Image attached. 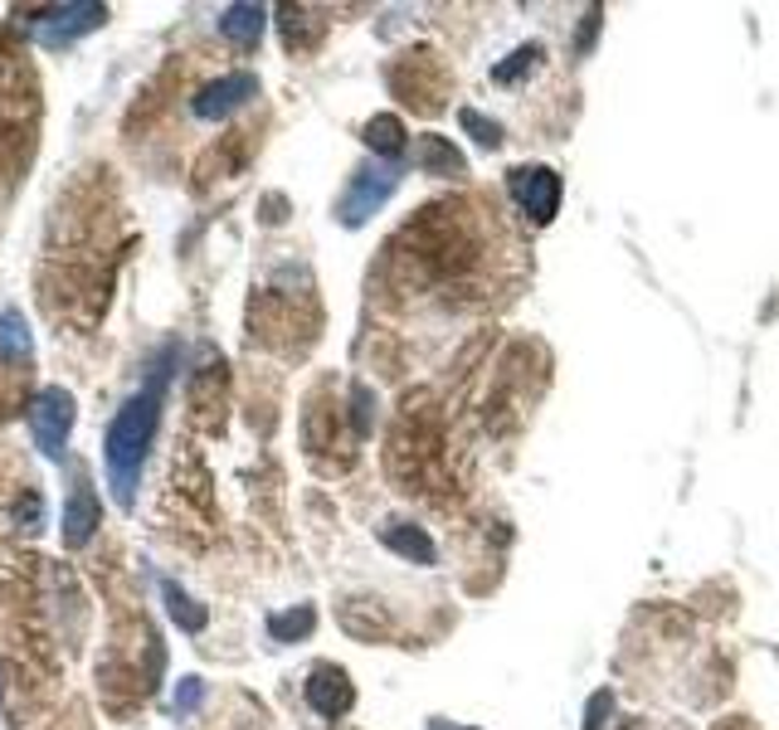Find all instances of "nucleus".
<instances>
[{
  "mask_svg": "<svg viewBox=\"0 0 779 730\" xmlns=\"http://www.w3.org/2000/svg\"><path fill=\"white\" fill-rule=\"evenodd\" d=\"M156 429H161V380L127 394L122 410L112 414L108 434H102V467H108V487L122 507L137 502V483L156 443Z\"/></svg>",
  "mask_w": 779,
  "mask_h": 730,
  "instance_id": "f257e3e1",
  "label": "nucleus"
},
{
  "mask_svg": "<svg viewBox=\"0 0 779 730\" xmlns=\"http://www.w3.org/2000/svg\"><path fill=\"white\" fill-rule=\"evenodd\" d=\"M400 175H404V166H400V161H370V166H361V171L346 181V191H341V200H337V219H341L346 229L366 224V219L376 215L380 205H386L390 195H394Z\"/></svg>",
  "mask_w": 779,
  "mask_h": 730,
  "instance_id": "f03ea898",
  "label": "nucleus"
},
{
  "mask_svg": "<svg viewBox=\"0 0 779 730\" xmlns=\"http://www.w3.org/2000/svg\"><path fill=\"white\" fill-rule=\"evenodd\" d=\"M74 394L64 385H49V390L35 394L29 404V434H35V448L49 458V463H64L69 448V429H74Z\"/></svg>",
  "mask_w": 779,
  "mask_h": 730,
  "instance_id": "7ed1b4c3",
  "label": "nucleus"
},
{
  "mask_svg": "<svg viewBox=\"0 0 779 730\" xmlns=\"http://www.w3.org/2000/svg\"><path fill=\"white\" fill-rule=\"evenodd\" d=\"M512 200L522 205V215L532 224H550L560 210V175L550 166H516L512 171Z\"/></svg>",
  "mask_w": 779,
  "mask_h": 730,
  "instance_id": "20e7f679",
  "label": "nucleus"
},
{
  "mask_svg": "<svg viewBox=\"0 0 779 730\" xmlns=\"http://www.w3.org/2000/svg\"><path fill=\"white\" fill-rule=\"evenodd\" d=\"M102 20H108V5H49L45 15L35 20V39L45 49H69L78 35H88V29H98Z\"/></svg>",
  "mask_w": 779,
  "mask_h": 730,
  "instance_id": "39448f33",
  "label": "nucleus"
},
{
  "mask_svg": "<svg viewBox=\"0 0 779 730\" xmlns=\"http://www.w3.org/2000/svg\"><path fill=\"white\" fill-rule=\"evenodd\" d=\"M254 93H258L254 73H220V78H210L200 93H195V118L200 122H224V118H234Z\"/></svg>",
  "mask_w": 779,
  "mask_h": 730,
  "instance_id": "423d86ee",
  "label": "nucleus"
},
{
  "mask_svg": "<svg viewBox=\"0 0 779 730\" xmlns=\"http://www.w3.org/2000/svg\"><path fill=\"white\" fill-rule=\"evenodd\" d=\"M351 702H356V686L346 682V672H341V667H331V662L312 667V677H307V706L321 716V721H337V716H346Z\"/></svg>",
  "mask_w": 779,
  "mask_h": 730,
  "instance_id": "0eeeda50",
  "label": "nucleus"
},
{
  "mask_svg": "<svg viewBox=\"0 0 779 730\" xmlns=\"http://www.w3.org/2000/svg\"><path fill=\"white\" fill-rule=\"evenodd\" d=\"M98 516H102L98 492H93L88 483H78L74 492H69V507H64V546L69 550L88 546V536L98 531Z\"/></svg>",
  "mask_w": 779,
  "mask_h": 730,
  "instance_id": "6e6552de",
  "label": "nucleus"
},
{
  "mask_svg": "<svg viewBox=\"0 0 779 730\" xmlns=\"http://www.w3.org/2000/svg\"><path fill=\"white\" fill-rule=\"evenodd\" d=\"M380 540H386L394 556L414 560V565H434V540L424 536L419 526H410V521H390V526H380Z\"/></svg>",
  "mask_w": 779,
  "mask_h": 730,
  "instance_id": "1a4fd4ad",
  "label": "nucleus"
},
{
  "mask_svg": "<svg viewBox=\"0 0 779 730\" xmlns=\"http://www.w3.org/2000/svg\"><path fill=\"white\" fill-rule=\"evenodd\" d=\"M35 356V341H29V327L20 312H0V361L10 365H29Z\"/></svg>",
  "mask_w": 779,
  "mask_h": 730,
  "instance_id": "9d476101",
  "label": "nucleus"
},
{
  "mask_svg": "<svg viewBox=\"0 0 779 730\" xmlns=\"http://www.w3.org/2000/svg\"><path fill=\"white\" fill-rule=\"evenodd\" d=\"M264 15H268L264 5H230L224 10V20H220L224 39H230V45H258V35H264Z\"/></svg>",
  "mask_w": 779,
  "mask_h": 730,
  "instance_id": "9b49d317",
  "label": "nucleus"
},
{
  "mask_svg": "<svg viewBox=\"0 0 779 730\" xmlns=\"http://www.w3.org/2000/svg\"><path fill=\"white\" fill-rule=\"evenodd\" d=\"M161 599H166V613L175 619V629H185V633L205 629V604H195L175 580H161Z\"/></svg>",
  "mask_w": 779,
  "mask_h": 730,
  "instance_id": "f8f14e48",
  "label": "nucleus"
},
{
  "mask_svg": "<svg viewBox=\"0 0 779 730\" xmlns=\"http://www.w3.org/2000/svg\"><path fill=\"white\" fill-rule=\"evenodd\" d=\"M366 146L380 156V161H400V151H404V127H400V118H390V112L370 118V122H366Z\"/></svg>",
  "mask_w": 779,
  "mask_h": 730,
  "instance_id": "ddd939ff",
  "label": "nucleus"
},
{
  "mask_svg": "<svg viewBox=\"0 0 779 730\" xmlns=\"http://www.w3.org/2000/svg\"><path fill=\"white\" fill-rule=\"evenodd\" d=\"M414 166H424V171H443V175H463V156L453 151L443 137H419V146H414Z\"/></svg>",
  "mask_w": 779,
  "mask_h": 730,
  "instance_id": "4468645a",
  "label": "nucleus"
},
{
  "mask_svg": "<svg viewBox=\"0 0 779 730\" xmlns=\"http://www.w3.org/2000/svg\"><path fill=\"white\" fill-rule=\"evenodd\" d=\"M312 623H317L312 604H297V609H288V613H273V619H268V633H273L278 643H297L312 633Z\"/></svg>",
  "mask_w": 779,
  "mask_h": 730,
  "instance_id": "2eb2a0df",
  "label": "nucleus"
},
{
  "mask_svg": "<svg viewBox=\"0 0 779 730\" xmlns=\"http://www.w3.org/2000/svg\"><path fill=\"white\" fill-rule=\"evenodd\" d=\"M541 54H546L541 45H522L512 59H507V64H497V69H492V78H497V83H516L526 69H536V59H541Z\"/></svg>",
  "mask_w": 779,
  "mask_h": 730,
  "instance_id": "dca6fc26",
  "label": "nucleus"
},
{
  "mask_svg": "<svg viewBox=\"0 0 779 730\" xmlns=\"http://www.w3.org/2000/svg\"><path fill=\"white\" fill-rule=\"evenodd\" d=\"M459 122H463V127H467V132H473V137H477V142H483V146H497V142H502V132H497V122H487V118H483V112H473V108H463V112H459Z\"/></svg>",
  "mask_w": 779,
  "mask_h": 730,
  "instance_id": "f3484780",
  "label": "nucleus"
},
{
  "mask_svg": "<svg viewBox=\"0 0 779 730\" xmlns=\"http://www.w3.org/2000/svg\"><path fill=\"white\" fill-rule=\"evenodd\" d=\"M200 696H205V682H195V677H185V682L175 686V716H191L195 706H200Z\"/></svg>",
  "mask_w": 779,
  "mask_h": 730,
  "instance_id": "a211bd4d",
  "label": "nucleus"
},
{
  "mask_svg": "<svg viewBox=\"0 0 779 730\" xmlns=\"http://www.w3.org/2000/svg\"><path fill=\"white\" fill-rule=\"evenodd\" d=\"M20 516H25V526L35 531V521H39V497H25V507H20Z\"/></svg>",
  "mask_w": 779,
  "mask_h": 730,
  "instance_id": "6ab92c4d",
  "label": "nucleus"
},
{
  "mask_svg": "<svg viewBox=\"0 0 779 730\" xmlns=\"http://www.w3.org/2000/svg\"><path fill=\"white\" fill-rule=\"evenodd\" d=\"M0 706H5V682H0Z\"/></svg>",
  "mask_w": 779,
  "mask_h": 730,
  "instance_id": "aec40b11",
  "label": "nucleus"
}]
</instances>
